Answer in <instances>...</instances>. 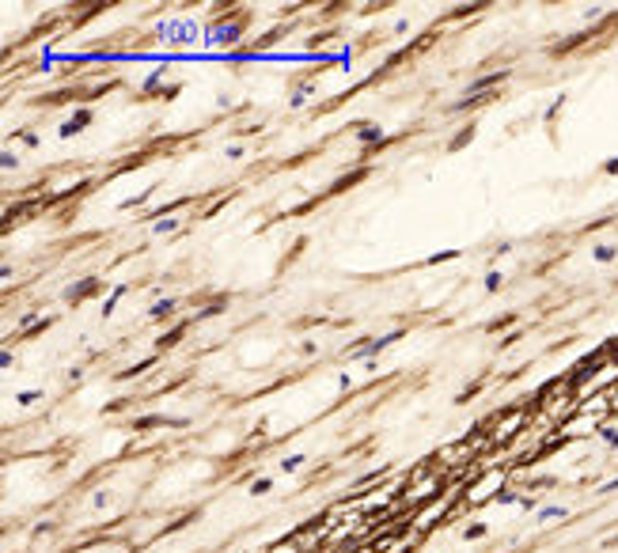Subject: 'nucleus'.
<instances>
[{
	"instance_id": "1",
	"label": "nucleus",
	"mask_w": 618,
	"mask_h": 553,
	"mask_svg": "<svg viewBox=\"0 0 618 553\" xmlns=\"http://www.w3.org/2000/svg\"><path fill=\"white\" fill-rule=\"evenodd\" d=\"M303 466V455H288L285 462H281V470H285V474H292V470H300Z\"/></svg>"
},
{
	"instance_id": "2",
	"label": "nucleus",
	"mask_w": 618,
	"mask_h": 553,
	"mask_svg": "<svg viewBox=\"0 0 618 553\" xmlns=\"http://www.w3.org/2000/svg\"><path fill=\"white\" fill-rule=\"evenodd\" d=\"M171 307H175L171 300H167V303H156V307H152V318H163V315H171Z\"/></svg>"
}]
</instances>
